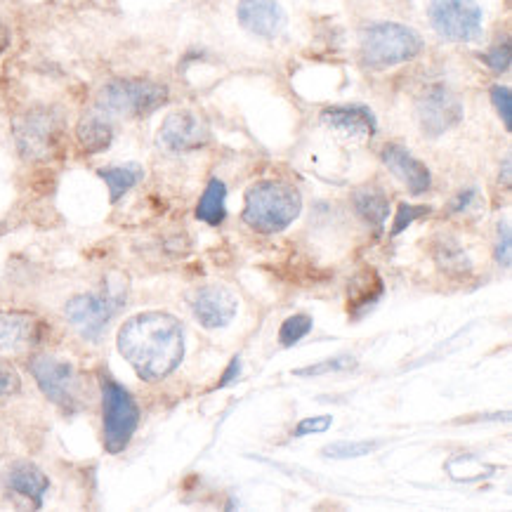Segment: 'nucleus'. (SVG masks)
<instances>
[{
  "label": "nucleus",
  "mask_w": 512,
  "mask_h": 512,
  "mask_svg": "<svg viewBox=\"0 0 512 512\" xmlns=\"http://www.w3.org/2000/svg\"><path fill=\"white\" fill-rule=\"evenodd\" d=\"M118 350L147 383L170 376L185 357V331L173 314L144 312L118 333Z\"/></svg>",
  "instance_id": "1"
},
{
  "label": "nucleus",
  "mask_w": 512,
  "mask_h": 512,
  "mask_svg": "<svg viewBox=\"0 0 512 512\" xmlns=\"http://www.w3.org/2000/svg\"><path fill=\"white\" fill-rule=\"evenodd\" d=\"M303 199L293 185L277 180L258 182L248 189L244 222L260 234H279L298 220Z\"/></svg>",
  "instance_id": "2"
},
{
  "label": "nucleus",
  "mask_w": 512,
  "mask_h": 512,
  "mask_svg": "<svg viewBox=\"0 0 512 512\" xmlns=\"http://www.w3.org/2000/svg\"><path fill=\"white\" fill-rule=\"evenodd\" d=\"M361 59L369 69H390L411 62L423 52V38L411 26L378 22L366 26L359 38Z\"/></svg>",
  "instance_id": "3"
},
{
  "label": "nucleus",
  "mask_w": 512,
  "mask_h": 512,
  "mask_svg": "<svg viewBox=\"0 0 512 512\" xmlns=\"http://www.w3.org/2000/svg\"><path fill=\"white\" fill-rule=\"evenodd\" d=\"M168 102V88L142 78H118L102 88L97 107L111 116L142 118L154 114Z\"/></svg>",
  "instance_id": "4"
},
{
  "label": "nucleus",
  "mask_w": 512,
  "mask_h": 512,
  "mask_svg": "<svg viewBox=\"0 0 512 512\" xmlns=\"http://www.w3.org/2000/svg\"><path fill=\"white\" fill-rule=\"evenodd\" d=\"M126 303V284L118 277H111L104 286V293H85L76 295L67 303L69 324L76 328L78 336L85 340H100L104 328L109 326V321L114 319L118 307Z\"/></svg>",
  "instance_id": "5"
},
{
  "label": "nucleus",
  "mask_w": 512,
  "mask_h": 512,
  "mask_svg": "<svg viewBox=\"0 0 512 512\" xmlns=\"http://www.w3.org/2000/svg\"><path fill=\"white\" fill-rule=\"evenodd\" d=\"M102 418H104V446L109 454H121L133 439L140 409L133 395L114 380H102Z\"/></svg>",
  "instance_id": "6"
},
{
  "label": "nucleus",
  "mask_w": 512,
  "mask_h": 512,
  "mask_svg": "<svg viewBox=\"0 0 512 512\" xmlns=\"http://www.w3.org/2000/svg\"><path fill=\"white\" fill-rule=\"evenodd\" d=\"M17 149L24 159L45 161L59 149L62 142V118L55 109L36 107L15 121Z\"/></svg>",
  "instance_id": "7"
},
{
  "label": "nucleus",
  "mask_w": 512,
  "mask_h": 512,
  "mask_svg": "<svg viewBox=\"0 0 512 512\" xmlns=\"http://www.w3.org/2000/svg\"><path fill=\"white\" fill-rule=\"evenodd\" d=\"M428 17L444 41L472 43L482 36L484 12L477 0H430Z\"/></svg>",
  "instance_id": "8"
},
{
  "label": "nucleus",
  "mask_w": 512,
  "mask_h": 512,
  "mask_svg": "<svg viewBox=\"0 0 512 512\" xmlns=\"http://www.w3.org/2000/svg\"><path fill=\"white\" fill-rule=\"evenodd\" d=\"M31 373H34L38 387L43 395L64 411H76L81 404V383L74 366L67 361L50 357V354H38L31 359Z\"/></svg>",
  "instance_id": "9"
},
{
  "label": "nucleus",
  "mask_w": 512,
  "mask_h": 512,
  "mask_svg": "<svg viewBox=\"0 0 512 512\" xmlns=\"http://www.w3.org/2000/svg\"><path fill=\"white\" fill-rule=\"evenodd\" d=\"M416 116L425 135L439 137L463 121V102L446 85H432L420 95Z\"/></svg>",
  "instance_id": "10"
},
{
  "label": "nucleus",
  "mask_w": 512,
  "mask_h": 512,
  "mask_svg": "<svg viewBox=\"0 0 512 512\" xmlns=\"http://www.w3.org/2000/svg\"><path fill=\"white\" fill-rule=\"evenodd\" d=\"M159 140L170 152L187 154L206 147L210 140V130L203 123V118L196 116L194 111H175V114H170L163 121Z\"/></svg>",
  "instance_id": "11"
},
{
  "label": "nucleus",
  "mask_w": 512,
  "mask_h": 512,
  "mask_svg": "<svg viewBox=\"0 0 512 512\" xmlns=\"http://www.w3.org/2000/svg\"><path fill=\"white\" fill-rule=\"evenodd\" d=\"M192 312L196 321L208 331H218L234 321L239 303H236L234 293L225 286H206L199 288L192 298H189Z\"/></svg>",
  "instance_id": "12"
},
{
  "label": "nucleus",
  "mask_w": 512,
  "mask_h": 512,
  "mask_svg": "<svg viewBox=\"0 0 512 512\" xmlns=\"http://www.w3.org/2000/svg\"><path fill=\"white\" fill-rule=\"evenodd\" d=\"M321 123L333 133L347 137V140H371L378 130V121L373 111L364 104H336L321 111Z\"/></svg>",
  "instance_id": "13"
},
{
  "label": "nucleus",
  "mask_w": 512,
  "mask_h": 512,
  "mask_svg": "<svg viewBox=\"0 0 512 512\" xmlns=\"http://www.w3.org/2000/svg\"><path fill=\"white\" fill-rule=\"evenodd\" d=\"M236 17L248 34L258 38H277L286 29V12L279 0H239Z\"/></svg>",
  "instance_id": "14"
},
{
  "label": "nucleus",
  "mask_w": 512,
  "mask_h": 512,
  "mask_svg": "<svg viewBox=\"0 0 512 512\" xmlns=\"http://www.w3.org/2000/svg\"><path fill=\"white\" fill-rule=\"evenodd\" d=\"M43 338L41 319L29 312H0V354L34 350Z\"/></svg>",
  "instance_id": "15"
},
{
  "label": "nucleus",
  "mask_w": 512,
  "mask_h": 512,
  "mask_svg": "<svg viewBox=\"0 0 512 512\" xmlns=\"http://www.w3.org/2000/svg\"><path fill=\"white\" fill-rule=\"evenodd\" d=\"M383 163L390 173L402 180L413 196L425 194L432 187V175L423 161H418L402 144H387L383 149Z\"/></svg>",
  "instance_id": "16"
},
{
  "label": "nucleus",
  "mask_w": 512,
  "mask_h": 512,
  "mask_svg": "<svg viewBox=\"0 0 512 512\" xmlns=\"http://www.w3.org/2000/svg\"><path fill=\"white\" fill-rule=\"evenodd\" d=\"M5 484L10 491H15L17 496L26 498V501L34 503V508H41L43 496L48 491L50 482L45 477L41 468H36L34 463H15L5 475Z\"/></svg>",
  "instance_id": "17"
},
{
  "label": "nucleus",
  "mask_w": 512,
  "mask_h": 512,
  "mask_svg": "<svg viewBox=\"0 0 512 512\" xmlns=\"http://www.w3.org/2000/svg\"><path fill=\"white\" fill-rule=\"evenodd\" d=\"M383 293L385 284L376 269H364V272L354 274L350 286H347V312L352 317H359V314L371 310L383 298Z\"/></svg>",
  "instance_id": "18"
},
{
  "label": "nucleus",
  "mask_w": 512,
  "mask_h": 512,
  "mask_svg": "<svg viewBox=\"0 0 512 512\" xmlns=\"http://www.w3.org/2000/svg\"><path fill=\"white\" fill-rule=\"evenodd\" d=\"M76 137L85 154H100L114 140V128H111V121L104 111H95V114L81 118L76 128Z\"/></svg>",
  "instance_id": "19"
},
{
  "label": "nucleus",
  "mask_w": 512,
  "mask_h": 512,
  "mask_svg": "<svg viewBox=\"0 0 512 512\" xmlns=\"http://www.w3.org/2000/svg\"><path fill=\"white\" fill-rule=\"evenodd\" d=\"M352 203L354 210L361 220L366 222L371 229H380L385 227L387 218H390V199H387L385 192H380L378 187H361L352 194Z\"/></svg>",
  "instance_id": "20"
},
{
  "label": "nucleus",
  "mask_w": 512,
  "mask_h": 512,
  "mask_svg": "<svg viewBox=\"0 0 512 512\" xmlns=\"http://www.w3.org/2000/svg\"><path fill=\"white\" fill-rule=\"evenodd\" d=\"M97 175L107 182L111 203L121 201L123 194H128L137 182L142 180L144 170L137 166V163H128V166H111V168H100Z\"/></svg>",
  "instance_id": "21"
},
{
  "label": "nucleus",
  "mask_w": 512,
  "mask_h": 512,
  "mask_svg": "<svg viewBox=\"0 0 512 512\" xmlns=\"http://www.w3.org/2000/svg\"><path fill=\"white\" fill-rule=\"evenodd\" d=\"M225 199H227V187L225 182L210 180L206 192H203L199 206H196V218L208 225H220L225 220Z\"/></svg>",
  "instance_id": "22"
},
{
  "label": "nucleus",
  "mask_w": 512,
  "mask_h": 512,
  "mask_svg": "<svg viewBox=\"0 0 512 512\" xmlns=\"http://www.w3.org/2000/svg\"><path fill=\"white\" fill-rule=\"evenodd\" d=\"M435 258L439 260V267L444 269V272H454V274H468L472 265L468 260V255L461 246L456 244V241L451 239H444L442 244L437 246L435 251Z\"/></svg>",
  "instance_id": "23"
},
{
  "label": "nucleus",
  "mask_w": 512,
  "mask_h": 512,
  "mask_svg": "<svg viewBox=\"0 0 512 512\" xmlns=\"http://www.w3.org/2000/svg\"><path fill=\"white\" fill-rule=\"evenodd\" d=\"M314 321L310 314H293V317H288L284 324L279 328V343L281 347H291L295 343H300L307 333L312 331Z\"/></svg>",
  "instance_id": "24"
},
{
  "label": "nucleus",
  "mask_w": 512,
  "mask_h": 512,
  "mask_svg": "<svg viewBox=\"0 0 512 512\" xmlns=\"http://www.w3.org/2000/svg\"><path fill=\"white\" fill-rule=\"evenodd\" d=\"M380 449V442H336L326 446L321 454L333 461H345V458H364Z\"/></svg>",
  "instance_id": "25"
},
{
  "label": "nucleus",
  "mask_w": 512,
  "mask_h": 512,
  "mask_svg": "<svg viewBox=\"0 0 512 512\" xmlns=\"http://www.w3.org/2000/svg\"><path fill=\"white\" fill-rule=\"evenodd\" d=\"M451 463L461 465V472H449L451 477L456 479V482H479V479L494 475V468L487 463H479L475 458H454Z\"/></svg>",
  "instance_id": "26"
},
{
  "label": "nucleus",
  "mask_w": 512,
  "mask_h": 512,
  "mask_svg": "<svg viewBox=\"0 0 512 512\" xmlns=\"http://www.w3.org/2000/svg\"><path fill=\"white\" fill-rule=\"evenodd\" d=\"M352 366H357V359L350 357V354H340V357L319 361V364L295 371V376H324V373L347 371V369H352Z\"/></svg>",
  "instance_id": "27"
},
{
  "label": "nucleus",
  "mask_w": 512,
  "mask_h": 512,
  "mask_svg": "<svg viewBox=\"0 0 512 512\" xmlns=\"http://www.w3.org/2000/svg\"><path fill=\"white\" fill-rule=\"evenodd\" d=\"M423 215H430V208L428 206H411V203H402V206L397 208L395 227H392L390 236H399L406 227L413 225V220L423 218Z\"/></svg>",
  "instance_id": "28"
},
{
  "label": "nucleus",
  "mask_w": 512,
  "mask_h": 512,
  "mask_svg": "<svg viewBox=\"0 0 512 512\" xmlns=\"http://www.w3.org/2000/svg\"><path fill=\"white\" fill-rule=\"evenodd\" d=\"M491 102L498 111V116L503 118V126L512 128V93L508 85H494L491 88Z\"/></svg>",
  "instance_id": "29"
},
{
  "label": "nucleus",
  "mask_w": 512,
  "mask_h": 512,
  "mask_svg": "<svg viewBox=\"0 0 512 512\" xmlns=\"http://www.w3.org/2000/svg\"><path fill=\"white\" fill-rule=\"evenodd\" d=\"M496 262L503 269L510 267L512 262V232H510V222L503 220L498 225V244H496Z\"/></svg>",
  "instance_id": "30"
},
{
  "label": "nucleus",
  "mask_w": 512,
  "mask_h": 512,
  "mask_svg": "<svg viewBox=\"0 0 512 512\" xmlns=\"http://www.w3.org/2000/svg\"><path fill=\"white\" fill-rule=\"evenodd\" d=\"M484 62L489 64V69H494L496 74H503V71L510 69V62H512V55H510V43H498L491 48L487 55H484Z\"/></svg>",
  "instance_id": "31"
},
{
  "label": "nucleus",
  "mask_w": 512,
  "mask_h": 512,
  "mask_svg": "<svg viewBox=\"0 0 512 512\" xmlns=\"http://www.w3.org/2000/svg\"><path fill=\"white\" fill-rule=\"evenodd\" d=\"M19 392V376L12 371V366L0 361V402Z\"/></svg>",
  "instance_id": "32"
},
{
  "label": "nucleus",
  "mask_w": 512,
  "mask_h": 512,
  "mask_svg": "<svg viewBox=\"0 0 512 512\" xmlns=\"http://www.w3.org/2000/svg\"><path fill=\"white\" fill-rule=\"evenodd\" d=\"M333 425L331 416H314V418H305L300 420L298 428H295L293 435L295 437H305V435H314V432H326Z\"/></svg>",
  "instance_id": "33"
},
{
  "label": "nucleus",
  "mask_w": 512,
  "mask_h": 512,
  "mask_svg": "<svg viewBox=\"0 0 512 512\" xmlns=\"http://www.w3.org/2000/svg\"><path fill=\"white\" fill-rule=\"evenodd\" d=\"M479 199L477 189H468V192H461L456 196V203H454V213H463V210H468L472 203Z\"/></svg>",
  "instance_id": "34"
},
{
  "label": "nucleus",
  "mask_w": 512,
  "mask_h": 512,
  "mask_svg": "<svg viewBox=\"0 0 512 512\" xmlns=\"http://www.w3.org/2000/svg\"><path fill=\"white\" fill-rule=\"evenodd\" d=\"M234 378H239V359H234L232 364H229V369H227L225 376H222V380L218 383V387H227L229 383H232Z\"/></svg>",
  "instance_id": "35"
},
{
  "label": "nucleus",
  "mask_w": 512,
  "mask_h": 512,
  "mask_svg": "<svg viewBox=\"0 0 512 512\" xmlns=\"http://www.w3.org/2000/svg\"><path fill=\"white\" fill-rule=\"evenodd\" d=\"M8 48H10V29H8V24L0 19V55H3Z\"/></svg>",
  "instance_id": "36"
},
{
  "label": "nucleus",
  "mask_w": 512,
  "mask_h": 512,
  "mask_svg": "<svg viewBox=\"0 0 512 512\" xmlns=\"http://www.w3.org/2000/svg\"><path fill=\"white\" fill-rule=\"evenodd\" d=\"M510 159H505L503 161V182H505V185H510Z\"/></svg>",
  "instance_id": "37"
}]
</instances>
